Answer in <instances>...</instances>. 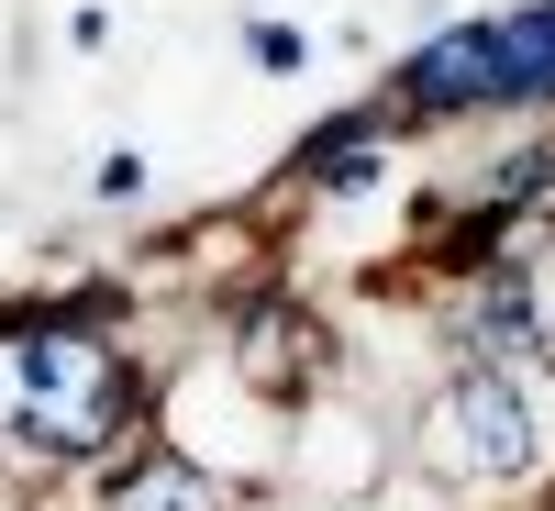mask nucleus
<instances>
[{"label": "nucleus", "instance_id": "2", "mask_svg": "<svg viewBox=\"0 0 555 511\" xmlns=\"http://www.w3.org/2000/svg\"><path fill=\"white\" fill-rule=\"evenodd\" d=\"M156 434L190 456V468H211L234 500H267L278 489V445H289V411L256 400L211 345H178L156 367Z\"/></svg>", "mask_w": 555, "mask_h": 511}, {"label": "nucleus", "instance_id": "4", "mask_svg": "<svg viewBox=\"0 0 555 511\" xmlns=\"http://www.w3.org/2000/svg\"><path fill=\"white\" fill-rule=\"evenodd\" d=\"M389 468H400V434L378 423L366 400H345V389H322V400H300L289 411V445H278V478H300V489H322V500H378L389 489Z\"/></svg>", "mask_w": 555, "mask_h": 511}, {"label": "nucleus", "instance_id": "1", "mask_svg": "<svg viewBox=\"0 0 555 511\" xmlns=\"http://www.w3.org/2000/svg\"><path fill=\"white\" fill-rule=\"evenodd\" d=\"M400 468L444 500H522L555 468V379L434 367V389L400 423Z\"/></svg>", "mask_w": 555, "mask_h": 511}, {"label": "nucleus", "instance_id": "7", "mask_svg": "<svg viewBox=\"0 0 555 511\" xmlns=\"http://www.w3.org/2000/svg\"><path fill=\"white\" fill-rule=\"evenodd\" d=\"M234 44H245V67H267V78H300V67L322 56V44H311L300 23H278V12H245V23H234Z\"/></svg>", "mask_w": 555, "mask_h": 511}, {"label": "nucleus", "instance_id": "3", "mask_svg": "<svg viewBox=\"0 0 555 511\" xmlns=\"http://www.w3.org/2000/svg\"><path fill=\"white\" fill-rule=\"evenodd\" d=\"M400 167H411V145L389 133V112L356 89L345 112H322L300 145H289V167H278V201H300V212H356V201H389Z\"/></svg>", "mask_w": 555, "mask_h": 511}, {"label": "nucleus", "instance_id": "5", "mask_svg": "<svg viewBox=\"0 0 555 511\" xmlns=\"http://www.w3.org/2000/svg\"><path fill=\"white\" fill-rule=\"evenodd\" d=\"M78 500H89V511H256V500L222 489L211 468H190V456H178L156 423H145V434H122L101 468L78 478Z\"/></svg>", "mask_w": 555, "mask_h": 511}, {"label": "nucleus", "instance_id": "9", "mask_svg": "<svg viewBox=\"0 0 555 511\" xmlns=\"http://www.w3.org/2000/svg\"><path fill=\"white\" fill-rule=\"evenodd\" d=\"M67 44H78V56H101V44H112V12H89V0H78V12H67Z\"/></svg>", "mask_w": 555, "mask_h": 511}, {"label": "nucleus", "instance_id": "8", "mask_svg": "<svg viewBox=\"0 0 555 511\" xmlns=\"http://www.w3.org/2000/svg\"><path fill=\"white\" fill-rule=\"evenodd\" d=\"M89 201H101V212H145L156 201V156L145 145H112L101 167H89Z\"/></svg>", "mask_w": 555, "mask_h": 511}, {"label": "nucleus", "instance_id": "6", "mask_svg": "<svg viewBox=\"0 0 555 511\" xmlns=\"http://www.w3.org/2000/svg\"><path fill=\"white\" fill-rule=\"evenodd\" d=\"M489 67H500V112L489 123H555V0L489 12Z\"/></svg>", "mask_w": 555, "mask_h": 511}]
</instances>
